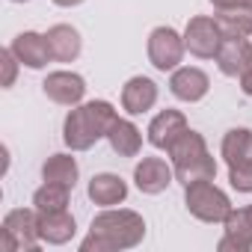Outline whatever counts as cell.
<instances>
[{
    "mask_svg": "<svg viewBox=\"0 0 252 252\" xmlns=\"http://www.w3.org/2000/svg\"><path fill=\"white\" fill-rule=\"evenodd\" d=\"M146 237V220L128 208H107L101 211L92 225L89 237L80 243V252H116V249H134Z\"/></svg>",
    "mask_w": 252,
    "mask_h": 252,
    "instance_id": "obj_1",
    "label": "cell"
},
{
    "mask_svg": "<svg viewBox=\"0 0 252 252\" xmlns=\"http://www.w3.org/2000/svg\"><path fill=\"white\" fill-rule=\"evenodd\" d=\"M116 110L110 101H86L71 107V113L63 122V140L71 152H86L92 149L101 137H107L110 125L116 122Z\"/></svg>",
    "mask_w": 252,
    "mask_h": 252,
    "instance_id": "obj_2",
    "label": "cell"
},
{
    "mask_svg": "<svg viewBox=\"0 0 252 252\" xmlns=\"http://www.w3.org/2000/svg\"><path fill=\"white\" fill-rule=\"evenodd\" d=\"M169 158H172L175 178L184 187L193 184V181H205V178H214L217 175V160L211 158V152L205 146V137L196 134V131H190V128L172 143Z\"/></svg>",
    "mask_w": 252,
    "mask_h": 252,
    "instance_id": "obj_3",
    "label": "cell"
},
{
    "mask_svg": "<svg viewBox=\"0 0 252 252\" xmlns=\"http://www.w3.org/2000/svg\"><path fill=\"white\" fill-rule=\"evenodd\" d=\"M184 205L187 211L202 220V222H225V217L231 214V202L228 196L214 184V178L205 181H193L184 187Z\"/></svg>",
    "mask_w": 252,
    "mask_h": 252,
    "instance_id": "obj_4",
    "label": "cell"
},
{
    "mask_svg": "<svg viewBox=\"0 0 252 252\" xmlns=\"http://www.w3.org/2000/svg\"><path fill=\"white\" fill-rule=\"evenodd\" d=\"M3 246L6 252H18V249H36L39 246V211L36 208H15L3 217Z\"/></svg>",
    "mask_w": 252,
    "mask_h": 252,
    "instance_id": "obj_5",
    "label": "cell"
},
{
    "mask_svg": "<svg viewBox=\"0 0 252 252\" xmlns=\"http://www.w3.org/2000/svg\"><path fill=\"white\" fill-rule=\"evenodd\" d=\"M184 36L175 33L172 27H155L149 36V60L158 71H175L178 63L184 60Z\"/></svg>",
    "mask_w": 252,
    "mask_h": 252,
    "instance_id": "obj_6",
    "label": "cell"
},
{
    "mask_svg": "<svg viewBox=\"0 0 252 252\" xmlns=\"http://www.w3.org/2000/svg\"><path fill=\"white\" fill-rule=\"evenodd\" d=\"M184 45L193 57L199 60H214L220 45H222V33H220V24L208 15H196L187 21L184 27Z\"/></svg>",
    "mask_w": 252,
    "mask_h": 252,
    "instance_id": "obj_7",
    "label": "cell"
},
{
    "mask_svg": "<svg viewBox=\"0 0 252 252\" xmlns=\"http://www.w3.org/2000/svg\"><path fill=\"white\" fill-rule=\"evenodd\" d=\"M45 95L54 101V104H63V107H77L86 95V80L74 71H51L42 83Z\"/></svg>",
    "mask_w": 252,
    "mask_h": 252,
    "instance_id": "obj_8",
    "label": "cell"
},
{
    "mask_svg": "<svg viewBox=\"0 0 252 252\" xmlns=\"http://www.w3.org/2000/svg\"><path fill=\"white\" fill-rule=\"evenodd\" d=\"M172 178H175V169L163 158H143L134 166V184L140 187V193H149V196L163 193L172 184Z\"/></svg>",
    "mask_w": 252,
    "mask_h": 252,
    "instance_id": "obj_9",
    "label": "cell"
},
{
    "mask_svg": "<svg viewBox=\"0 0 252 252\" xmlns=\"http://www.w3.org/2000/svg\"><path fill=\"white\" fill-rule=\"evenodd\" d=\"M225 234L217 243L220 252H249L252 249V211L249 208H231V214L225 217Z\"/></svg>",
    "mask_w": 252,
    "mask_h": 252,
    "instance_id": "obj_10",
    "label": "cell"
},
{
    "mask_svg": "<svg viewBox=\"0 0 252 252\" xmlns=\"http://www.w3.org/2000/svg\"><path fill=\"white\" fill-rule=\"evenodd\" d=\"M169 89H172V95H175L178 101L196 104V101H202V98L208 95V89H211V77H208L202 68H196V65H181V68L172 71V77H169Z\"/></svg>",
    "mask_w": 252,
    "mask_h": 252,
    "instance_id": "obj_11",
    "label": "cell"
},
{
    "mask_svg": "<svg viewBox=\"0 0 252 252\" xmlns=\"http://www.w3.org/2000/svg\"><path fill=\"white\" fill-rule=\"evenodd\" d=\"M158 104V83L152 77H131L128 83L122 86V107L125 113H131V116H140L146 110H152Z\"/></svg>",
    "mask_w": 252,
    "mask_h": 252,
    "instance_id": "obj_12",
    "label": "cell"
},
{
    "mask_svg": "<svg viewBox=\"0 0 252 252\" xmlns=\"http://www.w3.org/2000/svg\"><path fill=\"white\" fill-rule=\"evenodd\" d=\"M187 131V119H184V113H178V110H163V113H158L155 119H152V125H149V143L155 146V149H172V143L181 137Z\"/></svg>",
    "mask_w": 252,
    "mask_h": 252,
    "instance_id": "obj_13",
    "label": "cell"
},
{
    "mask_svg": "<svg viewBox=\"0 0 252 252\" xmlns=\"http://www.w3.org/2000/svg\"><path fill=\"white\" fill-rule=\"evenodd\" d=\"M12 54L18 57V63L21 65H27V68H45L48 65V60H51V51H48V39L42 36V33H33V30H27V33H18L15 39H12Z\"/></svg>",
    "mask_w": 252,
    "mask_h": 252,
    "instance_id": "obj_14",
    "label": "cell"
},
{
    "mask_svg": "<svg viewBox=\"0 0 252 252\" xmlns=\"http://www.w3.org/2000/svg\"><path fill=\"white\" fill-rule=\"evenodd\" d=\"M45 39H48L51 60H57V63H71V60H77L80 51H83V39H80V33H77L71 24H57V27H51V30L45 33Z\"/></svg>",
    "mask_w": 252,
    "mask_h": 252,
    "instance_id": "obj_15",
    "label": "cell"
},
{
    "mask_svg": "<svg viewBox=\"0 0 252 252\" xmlns=\"http://www.w3.org/2000/svg\"><path fill=\"white\" fill-rule=\"evenodd\" d=\"M214 60L225 77H240V71L252 63V42L249 39H222Z\"/></svg>",
    "mask_w": 252,
    "mask_h": 252,
    "instance_id": "obj_16",
    "label": "cell"
},
{
    "mask_svg": "<svg viewBox=\"0 0 252 252\" xmlns=\"http://www.w3.org/2000/svg\"><path fill=\"white\" fill-rule=\"evenodd\" d=\"M214 21L220 24L222 39H249L252 36V6L249 3L222 6V9H217Z\"/></svg>",
    "mask_w": 252,
    "mask_h": 252,
    "instance_id": "obj_17",
    "label": "cell"
},
{
    "mask_svg": "<svg viewBox=\"0 0 252 252\" xmlns=\"http://www.w3.org/2000/svg\"><path fill=\"white\" fill-rule=\"evenodd\" d=\"M86 193H89V199L95 205L113 208V205H119V202L128 199V184H125L119 175H113V172H98V175H92Z\"/></svg>",
    "mask_w": 252,
    "mask_h": 252,
    "instance_id": "obj_18",
    "label": "cell"
},
{
    "mask_svg": "<svg viewBox=\"0 0 252 252\" xmlns=\"http://www.w3.org/2000/svg\"><path fill=\"white\" fill-rule=\"evenodd\" d=\"M107 143L110 149L119 155V158H137L140 149H143V134L134 122L128 119H116L110 125V131H107Z\"/></svg>",
    "mask_w": 252,
    "mask_h": 252,
    "instance_id": "obj_19",
    "label": "cell"
},
{
    "mask_svg": "<svg viewBox=\"0 0 252 252\" xmlns=\"http://www.w3.org/2000/svg\"><path fill=\"white\" fill-rule=\"evenodd\" d=\"M77 225L68 211H54V214H39V237L51 246H63L74 237Z\"/></svg>",
    "mask_w": 252,
    "mask_h": 252,
    "instance_id": "obj_20",
    "label": "cell"
},
{
    "mask_svg": "<svg viewBox=\"0 0 252 252\" xmlns=\"http://www.w3.org/2000/svg\"><path fill=\"white\" fill-rule=\"evenodd\" d=\"M77 175H80V169H77V160H74L71 155H51V158L45 160V166H42V178H45V181L63 184V187H68V190L77 184Z\"/></svg>",
    "mask_w": 252,
    "mask_h": 252,
    "instance_id": "obj_21",
    "label": "cell"
},
{
    "mask_svg": "<svg viewBox=\"0 0 252 252\" xmlns=\"http://www.w3.org/2000/svg\"><path fill=\"white\" fill-rule=\"evenodd\" d=\"M222 158L228 166L252 160V131L249 128H231L222 137Z\"/></svg>",
    "mask_w": 252,
    "mask_h": 252,
    "instance_id": "obj_22",
    "label": "cell"
},
{
    "mask_svg": "<svg viewBox=\"0 0 252 252\" xmlns=\"http://www.w3.org/2000/svg\"><path fill=\"white\" fill-rule=\"evenodd\" d=\"M33 208L39 214H54V211H68V187L45 181L33 193Z\"/></svg>",
    "mask_w": 252,
    "mask_h": 252,
    "instance_id": "obj_23",
    "label": "cell"
},
{
    "mask_svg": "<svg viewBox=\"0 0 252 252\" xmlns=\"http://www.w3.org/2000/svg\"><path fill=\"white\" fill-rule=\"evenodd\" d=\"M228 181L237 193H252V160L228 166Z\"/></svg>",
    "mask_w": 252,
    "mask_h": 252,
    "instance_id": "obj_24",
    "label": "cell"
},
{
    "mask_svg": "<svg viewBox=\"0 0 252 252\" xmlns=\"http://www.w3.org/2000/svg\"><path fill=\"white\" fill-rule=\"evenodd\" d=\"M0 63H3V86L9 89L15 83V74H18V57L12 54V48L0 51Z\"/></svg>",
    "mask_w": 252,
    "mask_h": 252,
    "instance_id": "obj_25",
    "label": "cell"
},
{
    "mask_svg": "<svg viewBox=\"0 0 252 252\" xmlns=\"http://www.w3.org/2000/svg\"><path fill=\"white\" fill-rule=\"evenodd\" d=\"M240 89H243V95H252V63L240 71Z\"/></svg>",
    "mask_w": 252,
    "mask_h": 252,
    "instance_id": "obj_26",
    "label": "cell"
},
{
    "mask_svg": "<svg viewBox=\"0 0 252 252\" xmlns=\"http://www.w3.org/2000/svg\"><path fill=\"white\" fill-rule=\"evenodd\" d=\"M54 3H57V6H63V9H71V6H80L83 0H54Z\"/></svg>",
    "mask_w": 252,
    "mask_h": 252,
    "instance_id": "obj_27",
    "label": "cell"
},
{
    "mask_svg": "<svg viewBox=\"0 0 252 252\" xmlns=\"http://www.w3.org/2000/svg\"><path fill=\"white\" fill-rule=\"evenodd\" d=\"M211 3H214L217 9H222V6H228V0H211Z\"/></svg>",
    "mask_w": 252,
    "mask_h": 252,
    "instance_id": "obj_28",
    "label": "cell"
},
{
    "mask_svg": "<svg viewBox=\"0 0 252 252\" xmlns=\"http://www.w3.org/2000/svg\"><path fill=\"white\" fill-rule=\"evenodd\" d=\"M12 3H24V0H12Z\"/></svg>",
    "mask_w": 252,
    "mask_h": 252,
    "instance_id": "obj_29",
    "label": "cell"
},
{
    "mask_svg": "<svg viewBox=\"0 0 252 252\" xmlns=\"http://www.w3.org/2000/svg\"><path fill=\"white\" fill-rule=\"evenodd\" d=\"M249 211H252V205H249Z\"/></svg>",
    "mask_w": 252,
    "mask_h": 252,
    "instance_id": "obj_30",
    "label": "cell"
}]
</instances>
